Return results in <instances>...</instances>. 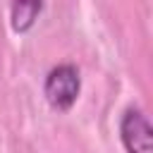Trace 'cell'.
<instances>
[{"label": "cell", "mask_w": 153, "mask_h": 153, "mask_svg": "<svg viewBox=\"0 0 153 153\" xmlns=\"http://www.w3.org/2000/svg\"><path fill=\"white\" fill-rule=\"evenodd\" d=\"M43 10V0H12V29L17 33H24L33 26Z\"/></svg>", "instance_id": "obj_3"}, {"label": "cell", "mask_w": 153, "mask_h": 153, "mask_svg": "<svg viewBox=\"0 0 153 153\" xmlns=\"http://www.w3.org/2000/svg\"><path fill=\"white\" fill-rule=\"evenodd\" d=\"M79 91H81V79H79V69L74 65L53 67L45 76V84H43L45 100L55 110H69L76 103Z\"/></svg>", "instance_id": "obj_1"}, {"label": "cell", "mask_w": 153, "mask_h": 153, "mask_svg": "<svg viewBox=\"0 0 153 153\" xmlns=\"http://www.w3.org/2000/svg\"><path fill=\"white\" fill-rule=\"evenodd\" d=\"M120 136H122L124 148L131 153H146L153 148V127L146 120V115L136 108H129L122 115Z\"/></svg>", "instance_id": "obj_2"}]
</instances>
